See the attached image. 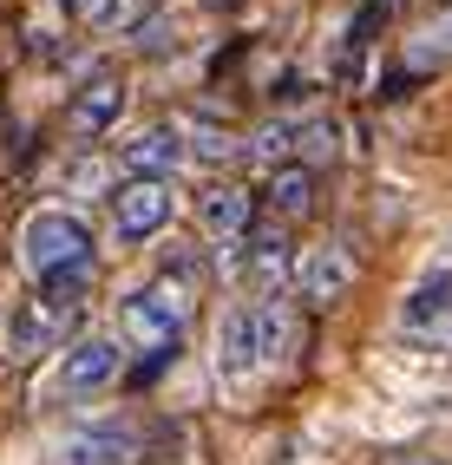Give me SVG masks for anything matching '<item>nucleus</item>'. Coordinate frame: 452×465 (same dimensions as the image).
I'll return each mask as SVG.
<instances>
[{
	"label": "nucleus",
	"instance_id": "nucleus-1",
	"mask_svg": "<svg viewBox=\"0 0 452 465\" xmlns=\"http://www.w3.org/2000/svg\"><path fill=\"white\" fill-rule=\"evenodd\" d=\"M20 262L40 275V289L66 275H93V230L73 210H34L20 230Z\"/></svg>",
	"mask_w": 452,
	"mask_h": 465
},
{
	"label": "nucleus",
	"instance_id": "nucleus-2",
	"mask_svg": "<svg viewBox=\"0 0 452 465\" xmlns=\"http://www.w3.org/2000/svg\"><path fill=\"white\" fill-rule=\"evenodd\" d=\"M85 282H93V275H73V282H46L34 302H20V308H14V322H7V361H40V354H53L59 341L73 334V322H79Z\"/></svg>",
	"mask_w": 452,
	"mask_h": 465
},
{
	"label": "nucleus",
	"instance_id": "nucleus-3",
	"mask_svg": "<svg viewBox=\"0 0 452 465\" xmlns=\"http://www.w3.org/2000/svg\"><path fill=\"white\" fill-rule=\"evenodd\" d=\"M184 315H191V295L171 289V282H144L118 302V328H125L132 348H144L151 361L158 354H177V341H184Z\"/></svg>",
	"mask_w": 452,
	"mask_h": 465
},
{
	"label": "nucleus",
	"instance_id": "nucleus-4",
	"mask_svg": "<svg viewBox=\"0 0 452 465\" xmlns=\"http://www.w3.org/2000/svg\"><path fill=\"white\" fill-rule=\"evenodd\" d=\"M171 223V183L164 177H125L112 191V230L125 242H144Z\"/></svg>",
	"mask_w": 452,
	"mask_h": 465
},
{
	"label": "nucleus",
	"instance_id": "nucleus-5",
	"mask_svg": "<svg viewBox=\"0 0 452 465\" xmlns=\"http://www.w3.org/2000/svg\"><path fill=\"white\" fill-rule=\"evenodd\" d=\"M348 289H354V256L341 242H321V250L295 256V295L309 308H335V302H348Z\"/></svg>",
	"mask_w": 452,
	"mask_h": 465
},
{
	"label": "nucleus",
	"instance_id": "nucleus-6",
	"mask_svg": "<svg viewBox=\"0 0 452 465\" xmlns=\"http://www.w3.org/2000/svg\"><path fill=\"white\" fill-rule=\"evenodd\" d=\"M118 381V341L112 334H85L66 348V361H59V393L66 400H85V393H99Z\"/></svg>",
	"mask_w": 452,
	"mask_h": 465
},
{
	"label": "nucleus",
	"instance_id": "nucleus-7",
	"mask_svg": "<svg viewBox=\"0 0 452 465\" xmlns=\"http://www.w3.org/2000/svg\"><path fill=\"white\" fill-rule=\"evenodd\" d=\"M262 367V348H256V302H236L223 328H217V374L223 387H243L250 374Z\"/></svg>",
	"mask_w": 452,
	"mask_h": 465
},
{
	"label": "nucleus",
	"instance_id": "nucleus-8",
	"mask_svg": "<svg viewBox=\"0 0 452 465\" xmlns=\"http://www.w3.org/2000/svg\"><path fill=\"white\" fill-rule=\"evenodd\" d=\"M138 432L132 426H79L53 446V465H132Z\"/></svg>",
	"mask_w": 452,
	"mask_h": 465
},
{
	"label": "nucleus",
	"instance_id": "nucleus-9",
	"mask_svg": "<svg viewBox=\"0 0 452 465\" xmlns=\"http://www.w3.org/2000/svg\"><path fill=\"white\" fill-rule=\"evenodd\" d=\"M197 223H203L210 242L236 250V242L250 236V223H256V197H250V191H236V183H217V191H203V197H197Z\"/></svg>",
	"mask_w": 452,
	"mask_h": 465
},
{
	"label": "nucleus",
	"instance_id": "nucleus-10",
	"mask_svg": "<svg viewBox=\"0 0 452 465\" xmlns=\"http://www.w3.org/2000/svg\"><path fill=\"white\" fill-rule=\"evenodd\" d=\"M118 112H125V79L105 66V73H93V79L73 92V112H66V118H73L79 138H99V132L118 125Z\"/></svg>",
	"mask_w": 452,
	"mask_h": 465
},
{
	"label": "nucleus",
	"instance_id": "nucleus-11",
	"mask_svg": "<svg viewBox=\"0 0 452 465\" xmlns=\"http://www.w3.org/2000/svg\"><path fill=\"white\" fill-rule=\"evenodd\" d=\"M446 315H452V269H433V275H419V282L407 289V302H400V328L427 341Z\"/></svg>",
	"mask_w": 452,
	"mask_h": 465
},
{
	"label": "nucleus",
	"instance_id": "nucleus-12",
	"mask_svg": "<svg viewBox=\"0 0 452 465\" xmlns=\"http://www.w3.org/2000/svg\"><path fill=\"white\" fill-rule=\"evenodd\" d=\"M250 256H243V275H250V289L256 295H276L282 275H295V250H289V236L282 230H250Z\"/></svg>",
	"mask_w": 452,
	"mask_h": 465
},
{
	"label": "nucleus",
	"instance_id": "nucleus-13",
	"mask_svg": "<svg viewBox=\"0 0 452 465\" xmlns=\"http://www.w3.org/2000/svg\"><path fill=\"white\" fill-rule=\"evenodd\" d=\"M177 158H184V144H177V125H144L132 144H118V164L132 177H164Z\"/></svg>",
	"mask_w": 452,
	"mask_h": 465
},
{
	"label": "nucleus",
	"instance_id": "nucleus-14",
	"mask_svg": "<svg viewBox=\"0 0 452 465\" xmlns=\"http://www.w3.org/2000/svg\"><path fill=\"white\" fill-rule=\"evenodd\" d=\"M256 348H262V361H289V348H295V302H282V295L256 302Z\"/></svg>",
	"mask_w": 452,
	"mask_h": 465
},
{
	"label": "nucleus",
	"instance_id": "nucleus-15",
	"mask_svg": "<svg viewBox=\"0 0 452 465\" xmlns=\"http://www.w3.org/2000/svg\"><path fill=\"white\" fill-rule=\"evenodd\" d=\"M269 203H276L282 216H309V210H315V171L282 164L276 177H269Z\"/></svg>",
	"mask_w": 452,
	"mask_h": 465
},
{
	"label": "nucleus",
	"instance_id": "nucleus-16",
	"mask_svg": "<svg viewBox=\"0 0 452 465\" xmlns=\"http://www.w3.org/2000/svg\"><path fill=\"white\" fill-rule=\"evenodd\" d=\"M144 7L151 0H66V14H79L85 26H138V34H144Z\"/></svg>",
	"mask_w": 452,
	"mask_h": 465
},
{
	"label": "nucleus",
	"instance_id": "nucleus-17",
	"mask_svg": "<svg viewBox=\"0 0 452 465\" xmlns=\"http://www.w3.org/2000/svg\"><path fill=\"white\" fill-rule=\"evenodd\" d=\"M295 118H269V125H256L250 138H243V158H256V164H282L289 151H295Z\"/></svg>",
	"mask_w": 452,
	"mask_h": 465
},
{
	"label": "nucleus",
	"instance_id": "nucleus-18",
	"mask_svg": "<svg viewBox=\"0 0 452 465\" xmlns=\"http://www.w3.org/2000/svg\"><path fill=\"white\" fill-rule=\"evenodd\" d=\"M446 59H452V7L427 20V34L413 40V66H446Z\"/></svg>",
	"mask_w": 452,
	"mask_h": 465
},
{
	"label": "nucleus",
	"instance_id": "nucleus-19",
	"mask_svg": "<svg viewBox=\"0 0 452 465\" xmlns=\"http://www.w3.org/2000/svg\"><path fill=\"white\" fill-rule=\"evenodd\" d=\"M374 26H380V0H374V7H360V14L348 20V34H341V73L360 66V53H368V34H374Z\"/></svg>",
	"mask_w": 452,
	"mask_h": 465
},
{
	"label": "nucleus",
	"instance_id": "nucleus-20",
	"mask_svg": "<svg viewBox=\"0 0 452 465\" xmlns=\"http://www.w3.org/2000/svg\"><path fill=\"white\" fill-rule=\"evenodd\" d=\"M191 144H197V158H210V164H223V158H236V151H243L223 125H210V118H197V125H191Z\"/></svg>",
	"mask_w": 452,
	"mask_h": 465
},
{
	"label": "nucleus",
	"instance_id": "nucleus-21",
	"mask_svg": "<svg viewBox=\"0 0 452 465\" xmlns=\"http://www.w3.org/2000/svg\"><path fill=\"white\" fill-rule=\"evenodd\" d=\"M295 144L309 151V158H335V125H328V118H309V125L295 132Z\"/></svg>",
	"mask_w": 452,
	"mask_h": 465
},
{
	"label": "nucleus",
	"instance_id": "nucleus-22",
	"mask_svg": "<svg viewBox=\"0 0 452 465\" xmlns=\"http://www.w3.org/2000/svg\"><path fill=\"white\" fill-rule=\"evenodd\" d=\"M387 465H439V459H387Z\"/></svg>",
	"mask_w": 452,
	"mask_h": 465
},
{
	"label": "nucleus",
	"instance_id": "nucleus-23",
	"mask_svg": "<svg viewBox=\"0 0 452 465\" xmlns=\"http://www.w3.org/2000/svg\"><path fill=\"white\" fill-rule=\"evenodd\" d=\"M210 7H236V0H210Z\"/></svg>",
	"mask_w": 452,
	"mask_h": 465
}]
</instances>
